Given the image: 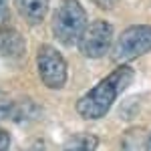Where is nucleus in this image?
Returning <instances> with one entry per match:
<instances>
[{"label":"nucleus","mask_w":151,"mask_h":151,"mask_svg":"<svg viewBox=\"0 0 151 151\" xmlns=\"http://www.w3.org/2000/svg\"><path fill=\"white\" fill-rule=\"evenodd\" d=\"M10 147V133L0 127V151H8Z\"/></svg>","instance_id":"9d476101"},{"label":"nucleus","mask_w":151,"mask_h":151,"mask_svg":"<svg viewBox=\"0 0 151 151\" xmlns=\"http://www.w3.org/2000/svg\"><path fill=\"white\" fill-rule=\"evenodd\" d=\"M145 151H151V133H149V137H147V141H145Z\"/></svg>","instance_id":"4468645a"},{"label":"nucleus","mask_w":151,"mask_h":151,"mask_svg":"<svg viewBox=\"0 0 151 151\" xmlns=\"http://www.w3.org/2000/svg\"><path fill=\"white\" fill-rule=\"evenodd\" d=\"M151 50V26L149 24H135L123 30L113 45V60L123 65L131 63L137 57Z\"/></svg>","instance_id":"7ed1b4c3"},{"label":"nucleus","mask_w":151,"mask_h":151,"mask_svg":"<svg viewBox=\"0 0 151 151\" xmlns=\"http://www.w3.org/2000/svg\"><path fill=\"white\" fill-rule=\"evenodd\" d=\"M38 113V107H36L32 101H20V103L12 105V111H10V117L16 119V121H28Z\"/></svg>","instance_id":"1a4fd4ad"},{"label":"nucleus","mask_w":151,"mask_h":151,"mask_svg":"<svg viewBox=\"0 0 151 151\" xmlns=\"http://www.w3.org/2000/svg\"><path fill=\"white\" fill-rule=\"evenodd\" d=\"M6 18V0H0V20Z\"/></svg>","instance_id":"ddd939ff"},{"label":"nucleus","mask_w":151,"mask_h":151,"mask_svg":"<svg viewBox=\"0 0 151 151\" xmlns=\"http://www.w3.org/2000/svg\"><path fill=\"white\" fill-rule=\"evenodd\" d=\"M87 28V12L79 0H60L52 14V32L63 45L79 42Z\"/></svg>","instance_id":"f03ea898"},{"label":"nucleus","mask_w":151,"mask_h":151,"mask_svg":"<svg viewBox=\"0 0 151 151\" xmlns=\"http://www.w3.org/2000/svg\"><path fill=\"white\" fill-rule=\"evenodd\" d=\"M24 55V38L18 30L0 26V57L18 58Z\"/></svg>","instance_id":"423d86ee"},{"label":"nucleus","mask_w":151,"mask_h":151,"mask_svg":"<svg viewBox=\"0 0 151 151\" xmlns=\"http://www.w3.org/2000/svg\"><path fill=\"white\" fill-rule=\"evenodd\" d=\"M113 45V28L107 20H95L87 24L79 38V50L87 58H101Z\"/></svg>","instance_id":"39448f33"},{"label":"nucleus","mask_w":151,"mask_h":151,"mask_svg":"<svg viewBox=\"0 0 151 151\" xmlns=\"http://www.w3.org/2000/svg\"><path fill=\"white\" fill-rule=\"evenodd\" d=\"M16 2V10L28 24H40L47 16L48 10V0H14Z\"/></svg>","instance_id":"0eeeda50"},{"label":"nucleus","mask_w":151,"mask_h":151,"mask_svg":"<svg viewBox=\"0 0 151 151\" xmlns=\"http://www.w3.org/2000/svg\"><path fill=\"white\" fill-rule=\"evenodd\" d=\"M135 70L129 65H119L113 73H109L99 85H95L87 95L77 101V113L83 119H101L109 113L117 97L133 83Z\"/></svg>","instance_id":"f257e3e1"},{"label":"nucleus","mask_w":151,"mask_h":151,"mask_svg":"<svg viewBox=\"0 0 151 151\" xmlns=\"http://www.w3.org/2000/svg\"><path fill=\"white\" fill-rule=\"evenodd\" d=\"M36 65H38V75L40 81L48 89H60L67 83V60L50 45H42L36 55Z\"/></svg>","instance_id":"20e7f679"},{"label":"nucleus","mask_w":151,"mask_h":151,"mask_svg":"<svg viewBox=\"0 0 151 151\" xmlns=\"http://www.w3.org/2000/svg\"><path fill=\"white\" fill-rule=\"evenodd\" d=\"M95 4L99 6V8H103V10H109V8H113L119 0H93Z\"/></svg>","instance_id":"f8f14e48"},{"label":"nucleus","mask_w":151,"mask_h":151,"mask_svg":"<svg viewBox=\"0 0 151 151\" xmlns=\"http://www.w3.org/2000/svg\"><path fill=\"white\" fill-rule=\"evenodd\" d=\"M24 151H47V149H45V141H42V139H35Z\"/></svg>","instance_id":"9b49d317"},{"label":"nucleus","mask_w":151,"mask_h":151,"mask_svg":"<svg viewBox=\"0 0 151 151\" xmlns=\"http://www.w3.org/2000/svg\"><path fill=\"white\" fill-rule=\"evenodd\" d=\"M99 137L93 133H77L70 135L69 141L63 145V151H97Z\"/></svg>","instance_id":"6e6552de"}]
</instances>
